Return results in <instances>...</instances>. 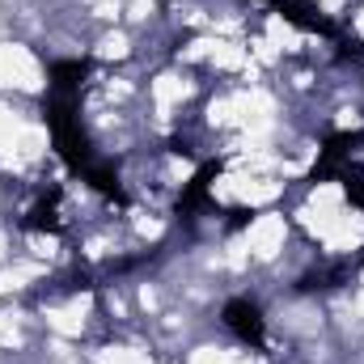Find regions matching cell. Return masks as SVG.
Listing matches in <instances>:
<instances>
[{"mask_svg":"<svg viewBox=\"0 0 364 364\" xmlns=\"http://www.w3.org/2000/svg\"><path fill=\"white\" fill-rule=\"evenodd\" d=\"M47 123H51V136H55V149L60 157L73 166V170H90V140L81 132V119H77V102L55 93V102L47 106Z\"/></svg>","mask_w":364,"mask_h":364,"instance_id":"obj_1","label":"cell"},{"mask_svg":"<svg viewBox=\"0 0 364 364\" xmlns=\"http://www.w3.org/2000/svg\"><path fill=\"white\" fill-rule=\"evenodd\" d=\"M225 326H229L242 343H250V348H263V343H267V322H263L259 305H250V301H242V296H233V301L225 305Z\"/></svg>","mask_w":364,"mask_h":364,"instance_id":"obj_2","label":"cell"},{"mask_svg":"<svg viewBox=\"0 0 364 364\" xmlns=\"http://www.w3.org/2000/svg\"><path fill=\"white\" fill-rule=\"evenodd\" d=\"M275 9L284 13V21H292L296 30H305V34H335V21L331 17H322L314 4H305V0H275Z\"/></svg>","mask_w":364,"mask_h":364,"instance_id":"obj_3","label":"cell"},{"mask_svg":"<svg viewBox=\"0 0 364 364\" xmlns=\"http://www.w3.org/2000/svg\"><path fill=\"white\" fill-rule=\"evenodd\" d=\"M85 77H90L85 60H60V64H51V90L64 93V97H77V90L85 85Z\"/></svg>","mask_w":364,"mask_h":364,"instance_id":"obj_4","label":"cell"},{"mask_svg":"<svg viewBox=\"0 0 364 364\" xmlns=\"http://www.w3.org/2000/svg\"><path fill=\"white\" fill-rule=\"evenodd\" d=\"M216 178V166H203L195 178H191V186L182 191L178 199V212H195V208H203V199H208V182Z\"/></svg>","mask_w":364,"mask_h":364,"instance_id":"obj_5","label":"cell"},{"mask_svg":"<svg viewBox=\"0 0 364 364\" xmlns=\"http://www.w3.org/2000/svg\"><path fill=\"white\" fill-rule=\"evenodd\" d=\"M85 178H90V182H93V191H97V195H106V199H119V203L127 199L110 166H90V170H85Z\"/></svg>","mask_w":364,"mask_h":364,"instance_id":"obj_6","label":"cell"},{"mask_svg":"<svg viewBox=\"0 0 364 364\" xmlns=\"http://www.w3.org/2000/svg\"><path fill=\"white\" fill-rule=\"evenodd\" d=\"M55 199H60V191H51L30 216H26V229H60V216H55Z\"/></svg>","mask_w":364,"mask_h":364,"instance_id":"obj_7","label":"cell"},{"mask_svg":"<svg viewBox=\"0 0 364 364\" xmlns=\"http://www.w3.org/2000/svg\"><path fill=\"white\" fill-rule=\"evenodd\" d=\"M339 178H343V191H348V199L364 208V174H360V170H339Z\"/></svg>","mask_w":364,"mask_h":364,"instance_id":"obj_8","label":"cell"}]
</instances>
